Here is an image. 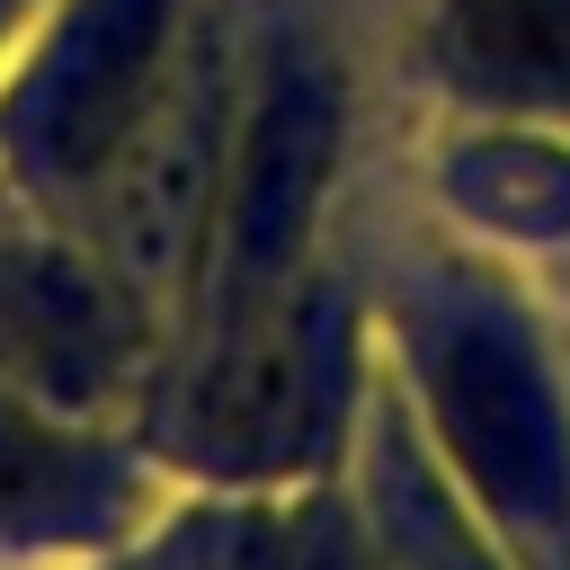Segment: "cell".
Returning <instances> with one entry per match:
<instances>
[{"label":"cell","mask_w":570,"mask_h":570,"mask_svg":"<svg viewBox=\"0 0 570 570\" xmlns=\"http://www.w3.org/2000/svg\"><path fill=\"white\" fill-rule=\"evenodd\" d=\"M454 53L490 89H570V0H463Z\"/></svg>","instance_id":"cell-1"},{"label":"cell","mask_w":570,"mask_h":570,"mask_svg":"<svg viewBox=\"0 0 570 570\" xmlns=\"http://www.w3.org/2000/svg\"><path fill=\"white\" fill-rule=\"evenodd\" d=\"M36 508H80V454L45 445L27 410L0 401V517H36Z\"/></svg>","instance_id":"cell-2"}]
</instances>
